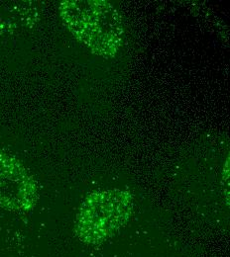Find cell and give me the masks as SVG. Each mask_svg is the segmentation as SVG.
Listing matches in <instances>:
<instances>
[{"mask_svg":"<svg viewBox=\"0 0 230 257\" xmlns=\"http://www.w3.org/2000/svg\"><path fill=\"white\" fill-rule=\"evenodd\" d=\"M131 212L129 193L119 190L94 193L86 199L80 210L76 234L86 243H101L125 225Z\"/></svg>","mask_w":230,"mask_h":257,"instance_id":"obj_1","label":"cell"},{"mask_svg":"<svg viewBox=\"0 0 230 257\" xmlns=\"http://www.w3.org/2000/svg\"><path fill=\"white\" fill-rule=\"evenodd\" d=\"M32 176L9 154L0 151V206L10 211H29L36 202Z\"/></svg>","mask_w":230,"mask_h":257,"instance_id":"obj_2","label":"cell"}]
</instances>
